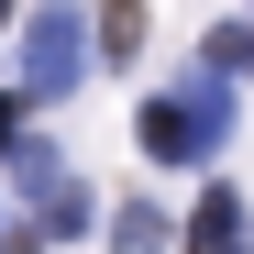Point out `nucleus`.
<instances>
[{"mask_svg": "<svg viewBox=\"0 0 254 254\" xmlns=\"http://www.w3.org/2000/svg\"><path fill=\"white\" fill-rule=\"evenodd\" d=\"M133 144H144V166H199V155H221V144H232V77L155 89V100L133 111Z\"/></svg>", "mask_w": 254, "mask_h": 254, "instance_id": "nucleus-1", "label": "nucleus"}, {"mask_svg": "<svg viewBox=\"0 0 254 254\" xmlns=\"http://www.w3.org/2000/svg\"><path fill=\"white\" fill-rule=\"evenodd\" d=\"M89 33H100V22H77L66 0H56V11H33V22H22V89H33V100H66L77 77L100 66V56H89Z\"/></svg>", "mask_w": 254, "mask_h": 254, "instance_id": "nucleus-2", "label": "nucleus"}, {"mask_svg": "<svg viewBox=\"0 0 254 254\" xmlns=\"http://www.w3.org/2000/svg\"><path fill=\"white\" fill-rule=\"evenodd\" d=\"M188 254H254V221H243V199H232V188H210V199H199Z\"/></svg>", "mask_w": 254, "mask_h": 254, "instance_id": "nucleus-3", "label": "nucleus"}, {"mask_svg": "<svg viewBox=\"0 0 254 254\" xmlns=\"http://www.w3.org/2000/svg\"><path fill=\"white\" fill-rule=\"evenodd\" d=\"M144 56V0H100V66H133Z\"/></svg>", "mask_w": 254, "mask_h": 254, "instance_id": "nucleus-4", "label": "nucleus"}, {"mask_svg": "<svg viewBox=\"0 0 254 254\" xmlns=\"http://www.w3.org/2000/svg\"><path fill=\"white\" fill-rule=\"evenodd\" d=\"M166 232H177V221H166L155 199H133V210H111V254H166Z\"/></svg>", "mask_w": 254, "mask_h": 254, "instance_id": "nucleus-5", "label": "nucleus"}, {"mask_svg": "<svg viewBox=\"0 0 254 254\" xmlns=\"http://www.w3.org/2000/svg\"><path fill=\"white\" fill-rule=\"evenodd\" d=\"M210 77H254V22H221V33H210Z\"/></svg>", "mask_w": 254, "mask_h": 254, "instance_id": "nucleus-6", "label": "nucleus"}, {"mask_svg": "<svg viewBox=\"0 0 254 254\" xmlns=\"http://www.w3.org/2000/svg\"><path fill=\"white\" fill-rule=\"evenodd\" d=\"M0 144H11V155H22V100H0Z\"/></svg>", "mask_w": 254, "mask_h": 254, "instance_id": "nucleus-7", "label": "nucleus"}, {"mask_svg": "<svg viewBox=\"0 0 254 254\" xmlns=\"http://www.w3.org/2000/svg\"><path fill=\"white\" fill-rule=\"evenodd\" d=\"M0 11H11V0H0Z\"/></svg>", "mask_w": 254, "mask_h": 254, "instance_id": "nucleus-8", "label": "nucleus"}]
</instances>
